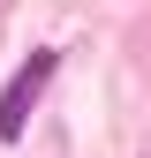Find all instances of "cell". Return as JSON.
I'll list each match as a JSON object with an SVG mask.
<instances>
[{
    "label": "cell",
    "instance_id": "cell-1",
    "mask_svg": "<svg viewBox=\"0 0 151 158\" xmlns=\"http://www.w3.org/2000/svg\"><path fill=\"white\" fill-rule=\"evenodd\" d=\"M53 68H61V53H53V45H38L30 60H23V75H15V83L0 90V135H8V143L30 128V106H38V90L53 83Z\"/></svg>",
    "mask_w": 151,
    "mask_h": 158
}]
</instances>
